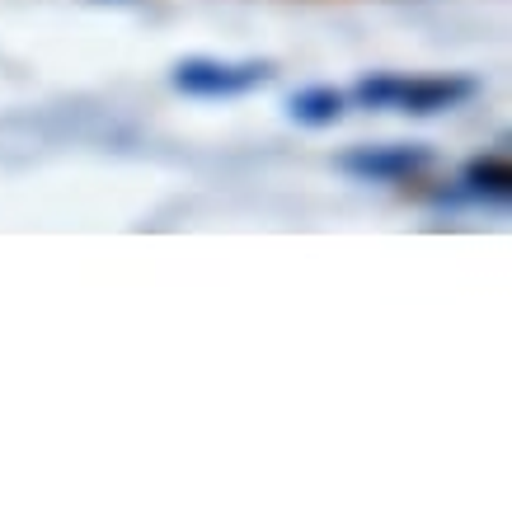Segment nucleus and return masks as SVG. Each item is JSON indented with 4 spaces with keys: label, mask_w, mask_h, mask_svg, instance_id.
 <instances>
[{
    "label": "nucleus",
    "mask_w": 512,
    "mask_h": 512,
    "mask_svg": "<svg viewBox=\"0 0 512 512\" xmlns=\"http://www.w3.org/2000/svg\"><path fill=\"white\" fill-rule=\"evenodd\" d=\"M292 118L306 127H329L343 118V94L329 90V85H311V90L292 94Z\"/></svg>",
    "instance_id": "20e7f679"
},
{
    "label": "nucleus",
    "mask_w": 512,
    "mask_h": 512,
    "mask_svg": "<svg viewBox=\"0 0 512 512\" xmlns=\"http://www.w3.org/2000/svg\"><path fill=\"white\" fill-rule=\"evenodd\" d=\"M475 80L470 76H367L357 80L353 99L362 109H400V113H447V109H461L466 99H475Z\"/></svg>",
    "instance_id": "f257e3e1"
},
{
    "label": "nucleus",
    "mask_w": 512,
    "mask_h": 512,
    "mask_svg": "<svg viewBox=\"0 0 512 512\" xmlns=\"http://www.w3.org/2000/svg\"><path fill=\"white\" fill-rule=\"evenodd\" d=\"M461 184H466L475 198H498V202H503L512 193V170H508V160L480 156V160H470V165H466Z\"/></svg>",
    "instance_id": "39448f33"
},
{
    "label": "nucleus",
    "mask_w": 512,
    "mask_h": 512,
    "mask_svg": "<svg viewBox=\"0 0 512 512\" xmlns=\"http://www.w3.org/2000/svg\"><path fill=\"white\" fill-rule=\"evenodd\" d=\"M343 174H353L362 184H409L433 165V146L419 141H390V146H353L334 160Z\"/></svg>",
    "instance_id": "7ed1b4c3"
},
{
    "label": "nucleus",
    "mask_w": 512,
    "mask_h": 512,
    "mask_svg": "<svg viewBox=\"0 0 512 512\" xmlns=\"http://www.w3.org/2000/svg\"><path fill=\"white\" fill-rule=\"evenodd\" d=\"M174 90L193 94V99H235L273 80L268 62H217V57H184L174 66Z\"/></svg>",
    "instance_id": "f03ea898"
}]
</instances>
